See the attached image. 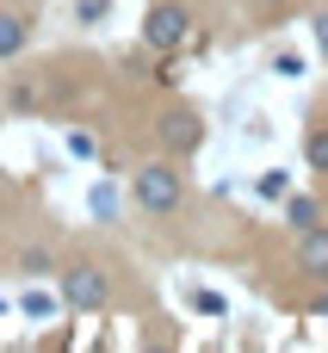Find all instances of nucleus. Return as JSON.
Returning a JSON list of instances; mask_svg holds the SVG:
<instances>
[{"instance_id":"obj_3","label":"nucleus","mask_w":328,"mask_h":353,"mask_svg":"<svg viewBox=\"0 0 328 353\" xmlns=\"http://www.w3.org/2000/svg\"><path fill=\"white\" fill-rule=\"evenodd\" d=\"M62 298H68L74 310H105L112 285H105V273H99V267H87V261H81V267H68V273H62Z\"/></svg>"},{"instance_id":"obj_14","label":"nucleus","mask_w":328,"mask_h":353,"mask_svg":"<svg viewBox=\"0 0 328 353\" xmlns=\"http://www.w3.org/2000/svg\"><path fill=\"white\" fill-rule=\"evenodd\" d=\"M316 316H322V323H328V298H322V304H316Z\"/></svg>"},{"instance_id":"obj_9","label":"nucleus","mask_w":328,"mask_h":353,"mask_svg":"<svg viewBox=\"0 0 328 353\" xmlns=\"http://www.w3.org/2000/svg\"><path fill=\"white\" fill-rule=\"evenodd\" d=\"M19 304H25V316H50V310H56V304H50V298H43V292H25V298H19Z\"/></svg>"},{"instance_id":"obj_8","label":"nucleus","mask_w":328,"mask_h":353,"mask_svg":"<svg viewBox=\"0 0 328 353\" xmlns=\"http://www.w3.org/2000/svg\"><path fill=\"white\" fill-rule=\"evenodd\" d=\"M291 223L310 230V223H316V205H310V199H291Z\"/></svg>"},{"instance_id":"obj_2","label":"nucleus","mask_w":328,"mask_h":353,"mask_svg":"<svg viewBox=\"0 0 328 353\" xmlns=\"http://www.w3.org/2000/svg\"><path fill=\"white\" fill-rule=\"evenodd\" d=\"M186 37H192V12H186L180 0H155V6H149V19H143V43H149V50H161V56H174Z\"/></svg>"},{"instance_id":"obj_4","label":"nucleus","mask_w":328,"mask_h":353,"mask_svg":"<svg viewBox=\"0 0 328 353\" xmlns=\"http://www.w3.org/2000/svg\"><path fill=\"white\" fill-rule=\"evenodd\" d=\"M298 261H304V273L310 279H328V230H304V248H298Z\"/></svg>"},{"instance_id":"obj_7","label":"nucleus","mask_w":328,"mask_h":353,"mask_svg":"<svg viewBox=\"0 0 328 353\" xmlns=\"http://www.w3.org/2000/svg\"><path fill=\"white\" fill-rule=\"evenodd\" d=\"M304 155H310V168H316V174H328V130H310Z\"/></svg>"},{"instance_id":"obj_10","label":"nucleus","mask_w":328,"mask_h":353,"mask_svg":"<svg viewBox=\"0 0 328 353\" xmlns=\"http://www.w3.org/2000/svg\"><path fill=\"white\" fill-rule=\"evenodd\" d=\"M260 192H267V199H279V192H285V174H279V168H273V174H260Z\"/></svg>"},{"instance_id":"obj_1","label":"nucleus","mask_w":328,"mask_h":353,"mask_svg":"<svg viewBox=\"0 0 328 353\" xmlns=\"http://www.w3.org/2000/svg\"><path fill=\"white\" fill-rule=\"evenodd\" d=\"M130 192H136V205H143V211H155V217H161V211H180L186 180H180L167 161H149V168H136V174H130Z\"/></svg>"},{"instance_id":"obj_6","label":"nucleus","mask_w":328,"mask_h":353,"mask_svg":"<svg viewBox=\"0 0 328 353\" xmlns=\"http://www.w3.org/2000/svg\"><path fill=\"white\" fill-rule=\"evenodd\" d=\"M161 143H167V149H192V143H198V118H192V112H167V118H161Z\"/></svg>"},{"instance_id":"obj_12","label":"nucleus","mask_w":328,"mask_h":353,"mask_svg":"<svg viewBox=\"0 0 328 353\" xmlns=\"http://www.w3.org/2000/svg\"><path fill=\"white\" fill-rule=\"evenodd\" d=\"M310 25H316V50H322V56H328V6H322V12H316V19H310Z\"/></svg>"},{"instance_id":"obj_13","label":"nucleus","mask_w":328,"mask_h":353,"mask_svg":"<svg viewBox=\"0 0 328 353\" xmlns=\"http://www.w3.org/2000/svg\"><path fill=\"white\" fill-rule=\"evenodd\" d=\"M81 19H105V0H81Z\"/></svg>"},{"instance_id":"obj_11","label":"nucleus","mask_w":328,"mask_h":353,"mask_svg":"<svg viewBox=\"0 0 328 353\" xmlns=\"http://www.w3.org/2000/svg\"><path fill=\"white\" fill-rule=\"evenodd\" d=\"M19 267H25V273H43V267H50V254H43V248H25V261H19Z\"/></svg>"},{"instance_id":"obj_15","label":"nucleus","mask_w":328,"mask_h":353,"mask_svg":"<svg viewBox=\"0 0 328 353\" xmlns=\"http://www.w3.org/2000/svg\"><path fill=\"white\" fill-rule=\"evenodd\" d=\"M260 6H273V0H260Z\"/></svg>"},{"instance_id":"obj_5","label":"nucleus","mask_w":328,"mask_h":353,"mask_svg":"<svg viewBox=\"0 0 328 353\" xmlns=\"http://www.w3.org/2000/svg\"><path fill=\"white\" fill-rule=\"evenodd\" d=\"M25 43H31V25H25L12 6H0V62H12Z\"/></svg>"}]
</instances>
